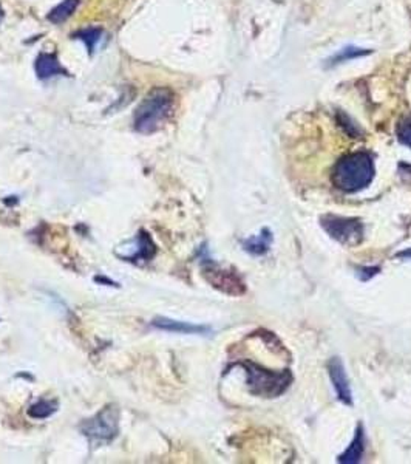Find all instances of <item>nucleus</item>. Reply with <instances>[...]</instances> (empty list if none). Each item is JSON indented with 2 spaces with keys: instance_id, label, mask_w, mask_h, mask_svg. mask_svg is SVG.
<instances>
[{
  "instance_id": "4",
  "label": "nucleus",
  "mask_w": 411,
  "mask_h": 464,
  "mask_svg": "<svg viewBox=\"0 0 411 464\" xmlns=\"http://www.w3.org/2000/svg\"><path fill=\"white\" fill-rule=\"evenodd\" d=\"M322 228L331 239L347 246H356L364 239V226L358 219H345V217L325 215L322 217Z\"/></svg>"
},
{
  "instance_id": "20",
  "label": "nucleus",
  "mask_w": 411,
  "mask_h": 464,
  "mask_svg": "<svg viewBox=\"0 0 411 464\" xmlns=\"http://www.w3.org/2000/svg\"><path fill=\"white\" fill-rule=\"evenodd\" d=\"M397 258H411V249H407V251H403V252H399V254H396Z\"/></svg>"
},
{
  "instance_id": "3",
  "label": "nucleus",
  "mask_w": 411,
  "mask_h": 464,
  "mask_svg": "<svg viewBox=\"0 0 411 464\" xmlns=\"http://www.w3.org/2000/svg\"><path fill=\"white\" fill-rule=\"evenodd\" d=\"M247 376V387L249 391L256 396L262 398H277L285 393L289 384L292 381V376L289 370L283 371H271L263 367L252 363H241Z\"/></svg>"
},
{
  "instance_id": "15",
  "label": "nucleus",
  "mask_w": 411,
  "mask_h": 464,
  "mask_svg": "<svg viewBox=\"0 0 411 464\" xmlns=\"http://www.w3.org/2000/svg\"><path fill=\"white\" fill-rule=\"evenodd\" d=\"M76 39L82 40L86 47L88 48L90 53H93L98 47L99 40L102 39V29H96V28H88V29H82V32L76 33Z\"/></svg>"
},
{
  "instance_id": "10",
  "label": "nucleus",
  "mask_w": 411,
  "mask_h": 464,
  "mask_svg": "<svg viewBox=\"0 0 411 464\" xmlns=\"http://www.w3.org/2000/svg\"><path fill=\"white\" fill-rule=\"evenodd\" d=\"M364 450H365V439H364V429L362 426L358 427V432H356V437L353 439V443L349 444V448L343 452V454L338 456V461L343 464H354L359 463L364 456Z\"/></svg>"
},
{
  "instance_id": "19",
  "label": "nucleus",
  "mask_w": 411,
  "mask_h": 464,
  "mask_svg": "<svg viewBox=\"0 0 411 464\" xmlns=\"http://www.w3.org/2000/svg\"><path fill=\"white\" fill-rule=\"evenodd\" d=\"M362 271H364V273H366V274H362V276H360V279H362V280H368V279H371L373 276H376V274H377L379 268H364Z\"/></svg>"
},
{
  "instance_id": "17",
  "label": "nucleus",
  "mask_w": 411,
  "mask_h": 464,
  "mask_svg": "<svg viewBox=\"0 0 411 464\" xmlns=\"http://www.w3.org/2000/svg\"><path fill=\"white\" fill-rule=\"evenodd\" d=\"M397 140L403 146L411 147V117H405L397 124Z\"/></svg>"
},
{
  "instance_id": "12",
  "label": "nucleus",
  "mask_w": 411,
  "mask_h": 464,
  "mask_svg": "<svg viewBox=\"0 0 411 464\" xmlns=\"http://www.w3.org/2000/svg\"><path fill=\"white\" fill-rule=\"evenodd\" d=\"M136 243H138V251L135 252V254L125 257L127 260L138 262L140 258H142V260L147 262L155 256L156 248H155V245L152 242V239H150V236L146 231L140 232V236H138V239H136Z\"/></svg>"
},
{
  "instance_id": "2",
  "label": "nucleus",
  "mask_w": 411,
  "mask_h": 464,
  "mask_svg": "<svg viewBox=\"0 0 411 464\" xmlns=\"http://www.w3.org/2000/svg\"><path fill=\"white\" fill-rule=\"evenodd\" d=\"M374 178L373 156L366 152H356L337 161L332 172V182L343 192H358L366 188Z\"/></svg>"
},
{
  "instance_id": "1",
  "label": "nucleus",
  "mask_w": 411,
  "mask_h": 464,
  "mask_svg": "<svg viewBox=\"0 0 411 464\" xmlns=\"http://www.w3.org/2000/svg\"><path fill=\"white\" fill-rule=\"evenodd\" d=\"M173 110V93L169 88H153L133 114V127L140 134H153L161 129Z\"/></svg>"
},
{
  "instance_id": "7",
  "label": "nucleus",
  "mask_w": 411,
  "mask_h": 464,
  "mask_svg": "<svg viewBox=\"0 0 411 464\" xmlns=\"http://www.w3.org/2000/svg\"><path fill=\"white\" fill-rule=\"evenodd\" d=\"M328 371L331 376V381L334 384V389L337 391V398L347 406H353V395L351 389H349V381L347 378L345 367H343L342 361L338 358H332L328 363Z\"/></svg>"
},
{
  "instance_id": "16",
  "label": "nucleus",
  "mask_w": 411,
  "mask_h": 464,
  "mask_svg": "<svg viewBox=\"0 0 411 464\" xmlns=\"http://www.w3.org/2000/svg\"><path fill=\"white\" fill-rule=\"evenodd\" d=\"M370 51H365L362 50V48L358 47H347V48H342L340 51L336 53L334 56H332L329 61H328V67H332V65L336 64H340L343 61H348V59H354V58H359V56H364V54H368Z\"/></svg>"
},
{
  "instance_id": "9",
  "label": "nucleus",
  "mask_w": 411,
  "mask_h": 464,
  "mask_svg": "<svg viewBox=\"0 0 411 464\" xmlns=\"http://www.w3.org/2000/svg\"><path fill=\"white\" fill-rule=\"evenodd\" d=\"M34 70L39 80H51L54 76L65 75L66 71L62 69V65L58 61V58L51 53H42L38 56L34 62Z\"/></svg>"
},
{
  "instance_id": "11",
  "label": "nucleus",
  "mask_w": 411,
  "mask_h": 464,
  "mask_svg": "<svg viewBox=\"0 0 411 464\" xmlns=\"http://www.w3.org/2000/svg\"><path fill=\"white\" fill-rule=\"evenodd\" d=\"M272 243V234L269 229H263L257 237H251L243 242V248L246 252H251L253 256L266 254Z\"/></svg>"
},
{
  "instance_id": "14",
  "label": "nucleus",
  "mask_w": 411,
  "mask_h": 464,
  "mask_svg": "<svg viewBox=\"0 0 411 464\" xmlns=\"http://www.w3.org/2000/svg\"><path fill=\"white\" fill-rule=\"evenodd\" d=\"M58 412V402L56 401H47V400H40L38 402H34L32 407L28 408V415L33 419H45L50 418L51 415Z\"/></svg>"
},
{
  "instance_id": "6",
  "label": "nucleus",
  "mask_w": 411,
  "mask_h": 464,
  "mask_svg": "<svg viewBox=\"0 0 411 464\" xmlns=\"http://www.w3.org/2000/svg\"><path fill=\"white\" fill-rule=\"evenodd\" d=\"M204 277L208 279L210 285L219 288L220 291L226 294L240 296V294L245 293V283L241 282L240 277L234 271H227L215 267V265H209V267L204 268Z\"/></svg>"
},
{
  "instance_id": "18",
  "label": "nucleus",
  "mask_w": 411,
  "mask_h": 464,
  "mask_svg": "<svg viewBox=\"0 0 411 464\" xmlns=\"http://www.w3.org/2000/svg\"><path fill=\"white\" fill-rule=\"evenodd\" d=\"M340 123H342V125H345L347 132H348L349 135H354L356 134V127L351 124V121H349L348 117H345V114H343V113H340Z\"/></svg>"
},
{
  "instance_id": "5",
  "label": "nucleus",
  "mask_w": 411,
  "mask_h": 464,
  "mask_svg": "<svg viewBox=\"0 0 411 464\" xmlns=\"http://www.w3.org/2000/svg\"><path fill=\"white\" fill-rule=\"evenodd\" d=\"M81 430L86 437L96 443H108L118 435V411L114 407H105L93 418L82 423Z\"/></svg>"
},
{
  "instance_id": "13",
  "label": "nucleus",
  "mask_w": 411,
  "mask_h": 464,
  "mask_svg": "<svg viewBox=\"0 0 411 464\" xmlns=\"http://www.w3.org/2000/svg\"><path fill=\"white\" fill-rule=\"evenodd\" d=\"M77 5H79V0H64V2H60L56 8L51 10V13L48 14V21L53 23L65 22L75 13Z\"/></svg>"
},
{
  "instance_id": "8",
  "label": "nucleus",
  "mask_w": 411,
  "mask_h": 464,
  "mask_svg": "<svg viewBox=\"0 0 411 464\" xmlns=\"http://www.w3.org/2000/svg\"><path fill=\"white\" fill-rule=\"evenodd\" d=\"M152 325L155 328H160V330H164V331H172V333H181V334H206L210 331V328L204 327V325H195V323H189V322L173 321V319H167V317L155 319Z\"/></svg>"
},
{
  "instance_id": "21",
  "label": "nucleus",
  "mask_w": 411,
  "mask_h": 464,
  "mask_svg": "<svg viewBox=\"0 0 411 464\" xmlns=\"http://www.w3.org/2000/svg\"><path fill=\"white\" fill-rule=\"evenodd\" d=\"M2 19H3V10L2 7H0V22H2Z\"/></svg>"
}]
</instances>
